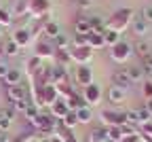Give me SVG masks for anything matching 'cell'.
Instances as JSON below:
<instances>
[{"mask_svg": "<svg viewBox=\"0 0 152 142\" xmlns=\"http://www.w3.org/2000/svg\"><path fill=\"white\" fill-rule=\"evenodd\" d=\"M133 21V11L131 9H118L114 11L108 19H106V30H112V32H125Z\"/></svg>", "mask_w": 152, "mask_h": 142, "instance_id": "obj_1", "label": "cell"}, {"mask_svg": "<svg viewBox=\"0 0 152 142\" xmlns=\"http://www.w3.org/2000/svg\"><path fill=\"white\" fill-rule=\"evenodd\" d=\"M104 127H123L127 123V115L125 112H116V110H102L99 115Z\"/></svg>", "mask_w": 152, "mask_h": 142, "instance_id": "obj_2", "label": "cell"}, {"mask_svg": "<svg viewBox=\"0 0 152 142\" xmlns=\"http://www.w3.org/2000/svg\"><path fill=\"white\" fill-rule=\"evenodd\" d=\"M51 11L49 0H28V15L34 19H45Z\"/></svg>", "mask_w": 152, "mask_h": 142, "instance_id": "obj_3", "label": "cell"}, {"mask_svg": "<svg viewBox=\"0 0 152 142\" xmlns=\"http://www.w3.org/2000/svg\"><path fill=\"white\" fill-rule=\"evenodd\" d=\"M131 53H133V47L129 45V43H116L114 47H110V57L114 59L116 64H125V62H129V57H131Z\"/></svg>", "mask_w": 152, "mask_h": 142, "instance_id": "obj_4", "label": "cell"}, {"mask_svg": "<svg viewBox=\"0 0 152 142\" xmlns=\"http://www.w3.org/2000/svg\"><path fill=\"white\" fill-rule=\"evenodd\" d=\"M70 51V59L74 64H78V66H87L89 62H91V57H93V49L91 47H72V49H68Z\"/></svg>", "mask_w": 152, "mask_h": 142, "instance_id": "obj_5", "label": "cell"}, {"mask_svg": "<svg viewBox=\"0 0 152 142\" xmlns=\"http://www.w3.org/2000/svg\"><path fill=\"white\" fill-rule=\"evenodd\" d=\"M7 98H9V102L15 104L19 102V100H32L30 98V89L21 83V85H13V87H7Z\"/></svg>", "mask_w": 152, "mask_h": 142, "instance_id": "obj_6", "label": "cell"}, {"mask_svg": "<svg viewBox=\"0 0 152 142\" xmlns=\"http://www.w3.org/2000/svg\"><path fill=\"white\" fill-rule=\"evenodd\" d=\"M83 98H85L87 106H95V104H99V102H102V89H99V85H95V83L87 85V87H85V91H83Z\"/></svg>", "mask_w": 152, "mask_h": 142, "instance_id": "obj_7", "label": "cell"}, {"mask_svg": "<svg viewBox=\"0 0 152 142\" xmlns=\"http://www.w3.org/2000/svg\"><path fill=\"white\" fill-rule=\"evenodd\" d=\"M36 57L40 59H53L55 57V47L53 43H49V40H40V43H36Z\"/></svg>", "mask_w": 152, "mask_h": 142, "instance_id": "obj_8", "label": "cell"}, {"mask_svg": "<svg viewBox=\"0 0 152 142\" xmlns=\"http://www.w3.org/2000/svg\"><path fill=\"white\" fill-rule=\"evenodd\" d=\"M49 108H51V115H53V117H55L57 121H61V119H64V117H66V115L70 112V108H68V102H66L64 98H59L57 102H53V104H51Z\"/></svg>", "mask_w": 152, "mask_h": 142, "instance_id": "obj_9", "label": "cell"}, {"mask_svg": "<svg viewBox=\"0 0 152 142\" xmlns=\"http://www.w3.org/2000/svg\"><path fill=\"white\" fill-rule=\"evenodd\" d=\"M13 40L23 49V47H28V45L32 43V32L26 30V28H17V30L13 32Z\"/></svg>", "mask_w": 152, "mask_h": 142, "instance_id": "obj_10", "label": "cell"}, {"mask_svg": "<svg viewBox=\"0 0 152 142\" xmlns=\"http://www.w3.org/2000/svg\"><path fill=\"white\" fill-rule=\"evenodd\" d=\"M112 85H114V87H121V89H125V91L131 87V78L127 76L125 68H123V70H116V72L112 74Z\"/></svg>", "mask_w": 152, "mask_h": 142, "instance_id": "obj_11", "label": "cell"}, {"mask_svg": "<svg viewBox=\"0 0 152 142\" xmlns=\"http://www.w3.org/2000/svg\"><path fill=\"white\" fill-rule=\"evenodd\" d=\"M76 83H80L83 87L93 83V72H91L89 66H78L76 68Z\"/></svg>", "mask_w": 152, "mask_h": 142, "instance_id": "obj_12", "label": "cell"}, {"mask_svg": "<svg viewBox=\"0 0 152 142\" xmlns=\"http://www.w3.org/2000/svg\"><path fill=\"white\" fill-rule=\"evenodd\" d=\"M55 136H57V138H61L64 142H78V140H76V136L72 134V129L66 127L61 121H57V125H55Z\"/></svg>", "mask_w": 152, "mask_h": 142, "instance_id": "obj_13", "label": "cell"}, {"mask_svg": "<svg viewBox=\"0 0 152 142\" xmlns=\"http://www.w3.org/2000/svg\"><path fill=\"white\" fill-rule=\"evenodd\" d=\"M40 70H42V59H40V57H36V55L30 57V59H28V64H26V72L30 74V78H34Z\"/></svg>", "mask_w": 152, "mask_h": 142, "instance_id": "obj_14", "label": "cell"}, {"mask_svg": "<svg viewBox=\"0 0 152 142\" xmlns=\"http://www.w3.org/2000/svg\"><path fill=\"white\" fill-rule=\"evenodd\" d=\"M87 47H91L93 51L106 47V43H104V34H99V32H91V34L87 36Z\"/></svg>", "mask_w": 152, "mask_h": 142, "instance_id": "obj_15", "label": "cell"}, {"mask_svg": "<svg viewBox=\"0 0 152 142\" xmlns=\"http://www.w3.org/2000/svg\"><path fill=\"white\" fill-rule=\"evenodd\" d=\"M74 30L76 34H83V36H89L93 30H91V24H89V17H78L74 24Z\"/></svg>", "mask_w": 152, "mask_h": 142, "instance_id": "obj_16", "label": "cell"}, {"mask_svg": "<svg viewBox=\"0 0 152 142\" xmlns=\"http://www.w3.org/2000/svg\"><path fill=\"white\" fill-rule=\"evenodd\" d=\"M59 83H70L68 81V72L66 66H53V85H59Z\"/></svg>", "mask_w": 152, "mask_h": 142, "instance_id": "obj_17", "label": "cell"}, {"mask_svg": "<svg viewBox=\"0 0 152 142\" xmlns=\"http://www.w3.org/2000/svg\"><path fill=\"white\" fill-rule=\"evenodd\" d=\"M4 85L7 87H13V85H21V70L17 68H11L4 76Z\"/></svg>", "mask_w": 152, "mask_h": 142, "instance_id": "obj_18", "label": "cell"}, {"mask_svg": "<svg viewBox=\"0 0 152 142\" xmlns=\"http://www.w3.org/2000/svg\"><path fill=\"white\" fill-rule=\"evenodd\" d=\"M108 100L112 104H123L125 102V89H121V87H110L108 89Z\"/></svg>", "mask_w": 152, "mask_h": 142, "instance_id": "obj_19", "label": "cell"}, {"mask_svg": "<svg viewBox=\"0 0 152 142\" xmlns=\"http://www.w3.org/2000/svg\"><path fill=\"white\" fill-rule=\"evenodd\" d=\"M66 102H68V108L70 110H78V108H83V106H87V102H85V98L83 95H78V93H72L70 98H66Z\"/></svg>", "mask_w": 152, "mask_h": 142, "instance_id": "obj_20", "label": "cell"}, {"mask_svg": "<svg viewBox=\"0 0 152 142\" xmlns=\"http://www.w3.org/2000/svg\"><path fill=\"white\" fill-rule=\"evenodd\" d=\"M131 30H133V34H135V36H146V32H148V24L140 17V19H135V21H131Z\"/></svg>", "mask_w": 152, "mask_h": 142, "instance_id": "obj_21", "label": "cell"}, {"mask_svg": "<svg viewBox=\"0 0 152 142\" xmlns=\"http://www.w3.org/2000/svg\"><path fill=\"white\" fill-rule=\"evenodd\" d=\"M55 64L57 66H66L68 62H72V59H70V51L68 49H55Z\"/></svg>", "mask_w": 152, "mask_h": 142, "instance_id": "obj_22", "label": "cell"}, {"mask_svg": "<svg viewBox=\"0 0 152 142\" xmlns=\"http://www.w3.org/2000/svg\"><path fill=\"white\" fill-rule=\"evenodd\" d=\"M133 51L137 53V57H140V62H142V59H146V57H148V53L152 51V45H148L146 40H140V43L135 45V49H133Z\"/></svg>", "mask_w": 152, "mask_h": 142, "instance_id": "obj_23", "label": "cell"}, {"mask_svg": "<svg viewBox=\"0 0 152 142\" xmlns=\"http://www.w3.org/2000/svg\"><path fill=\"white\" fill-rule=\"evenodd\" d=\"M125 72H127V76L131 78V83H135V81H140V78L144 76V68H142V66H127Z\"/></svg>", "mask_w": 152, "mask_h": 142, "instance_id": "obj_24", "label": "cell"}, {"mask_svg": "<svg viewBox=\"0 0 152 142\" xmlns=\"http://www.w3.org/2000/svg\"><path fill=\"white\" fill-rule=\"evenodd\" d=\"M42 30H45V34L49 36V38H57V36H59L61 32H59V26H57L55 21H45V26H42Z\"/></svg>", "mask_w": 152, "mask_h": 142, "instance_id": "obj_25", "label": "cell"}, {"mask_svg": "<svg viewBox=\"0 0 152 142\" xmlns=\"http://www.w3.org/2000/svg\"><path fill=\"white\" fill-rule=\"evenodd\" d=\"M104 43L108 47H114L116 43H121V34L118 32H112V30H104Z\"/></svg>", "mask_w": 152, "mask_h": 142, "instance_id": "obj_26", "label": "cell"}, {"mask_svg": "<svg viewBox=\"0 0 152 142\" xmlns=\"http://www.w3.org/2000/svg\"><path fill=\"white\" fill-rule=\"evenodd\" d=\"M106 136H108L110 142H121L125 134H123L121 127H106Z\"/></svg>", "mask_w": 152, "mask_h": 142, "instance_id": "obj_27", "label": "cell"}, {"mask_svg": "<svg viewBox=\"0 0 152 142\" xmlns=\"http://www.w3.org/2000/svg\"><path fill=\"white\" fill-rule=\"evenodd\" d=\"M135 115H137V127H142V125H146V123H150V121H152V115L146 110V106H144V108H137Z\"/></svg>", "mask_w": 152, "mask_h": 142, "instance_id": "obj_28", "label": "cell"}, {"mask_svg": "<svg viewBox=\"0 0 152 142\" xmlns=\"http://www.w3.org/2000/svg\"><path fill=\"white\" fill-rule=\"evenodd\" d=\"M108 136H106V127H97L89 134V142H106Z\"/></svg>", "mask_w": 152, "mask_h": 142, "instance_id": "obj_29", "label": "cell"}, {"mask_svg": "<svg viewBox=\"0 0 152 142\" xmlns=\"http://www.w3.org/2000/svg\"><path fill=\"white\" fill-rule=\"evenodd\" d=\"M13 21H15L13 13H11V11H7V9H0V28L13 26Z\"/></svg>", "mask_w": 152, "mask_h": 142, "instance_id": "obj_30", "label": "cell"}, {"mask_svg": "<svg viewBox=\"0 0 152 142\" xmlns=\"http://www.w3.org/2000/svg\"><path fill=\"white\" fill-rule=\"evenodd\" d=\"M76 117H78V123H89V121L93 119V112H91L89 106H83V108L76 110Z\"/></svg>", "mask_w": 152, "mask_h": 142, "instance_id": "obj_31", "label": "cell"}, {"mask_svg": "<svg viewBox=\"0 0 152 142\" xmlns=\"http://www.w3.org/2000/svg\"><path fill=\"white\" fill-rule=\"evenodd\" d=\"M61 123H64L66 127H70V129H72V127L78 125V117H76V112H74V110H70V112L61 119Z\"/></svg>", "mask_w": 152, "mask_h": 142, "instance_id": "obj_32", "label": "cell"}, {"mask_svg": "<svg viewBox=\"0 0 152 142\" xmlns=\"http://www.w3.org/2000/svg\"><path fill=\"white\" fill-rule=\"evenodd\" d=\"M55 89H57V93H59V98H70L74 91H72V85L70 83H59V85H55Z\"/></svg>", "mask_w": 152, "mask_h": 142, "instance_id": "obj_33", "label": "cell"}, {"mask_svg": "<svg viewBox=\"0 0 152 142\" xmlns=\"http://www.w3.org/2000/svg\"><path fill=\"white\" fill-rule=\"evenodd\" d=\"M19 51H21V47H19L13 38L4 45V55H11V57H13V55H19Z\"/></svg>", "mask_w": 152, "mask_h": 142, "instance_id": "obj_34", "label": "cell"}, {"mask_svg": "<svg viewBox=\"0 0 152 142\" xmlns=\"http://www.w3.org/2000/svg\"><path fill=\"white\" fill-rule=\"evenodd\" d=\"M11 13H13V17L15 15H28V0H17V4Z\"/></svg>", "mask_w": 152, "mask_h": 142, "instance_id": "obj_35", "label": "cell"}, {"mask_svg": "<svg viewBox=\"0 0 152 142\" xmlns=\"http://www.w3.org/2000/svg\"><path fill=\"white\" fill-rule=\"evenodd\" d=\"M34 136H36L34 132H21L19 136H15L11 142H32V140H34Z\"/></svg>", "mask_w": 152, "mask_h": 142, "instance_id": "obj_36", "label": "cell"}, {"mask_svg": "<svg viewBox=\"0 0 152 142\" xmlns=\"http://www.w3.org/2000/svg\"><path fill=\"white\" fill-rule=\"evenodd\" d=\"M53 47H55V49H66V47H68V36H66V34H59V36L53 40Z\"/></svg>", "mask_w": 152, "mask_h": 142, "instance_id": "obj_37", "label": "cell"}, {"mask_svg": "<svg viewBox=\"0 0 152 142\" xmlns=\"http://www.w3.org/2000/svg\"><path fill=\"white\" fill-rule=\"evenodd\" d=\"M142 19H144L146 24H152V4H146L142 9Z\"/></svg>", "mask_w": 152, "mask_h": 142, "instance_id": "obj_38", "label": "cell"}, {"mask_svg": "<svg viewBox=\"0 0 152 142\" xmlns=\"http://www.w3.org/2000/svg\"><path fill=\"white\" fill-rule=\"evenodd\" d=\"M142 93H144L146 100H152V81H150V78L144 81V89H142Z\"/></svg>", "mask_w": 152, "mask_h": 142, "instance_id": "obj_39", "label": "cell"}, {"mask_svg": "<svg viewBox=\"0 0 152 142\" xmlns=\"http://www.w3.org/2000/svg\"><path fill=\"white\" fill-rule=\"evenodd\" d=\"M85 45H87V36L74 34V45H72V47H85Z\"/></svg>", "mask_w": 152, "mask_h": 142, "instance_id": "obj_40", "label": "cell"}, {"mask_svg": "<svg viewBox=\"0 0 152 142\" xmlns=\"http://www.w3.org/2000/svg\"><path fill=\"white\" fill-rule=\"evenodd\" d=\"M0 112H2V117H4V119H11V121H13V117H15V108H13V104H11V106H7V108H2Z\"/></svg>", "mask_w": 152, "mask_h": 142, "instance_id": "obj_41", "label": "cell"}, {"mask_svg": "<svg viewBox=\"0 0 152 142\" xmlns=\"http://www.w3.org/2000/svg\"><path fill=\"white\" fill-rule=\"evenodd\" d=\"M142 140V136H140V132L137 134H129V136H123V140L121 142H140Z\"/></svg>", "mask_w": 152, "mask_h": 142, "instance_id": "obj_42", "label": "cell"}, {"mask_svg": "<svg viewBox=\"0 0 152 142\" xmlns=\"http://www.w3.org/2000/svg\"><path fill=\"white\" fill-rule=\"evenodd\" d=\"M11 123H13L11 119H4V117H2V119H0V132H7V129L11 127Z\"/></svg>", "mask_w": 152, "mask_h": 142, "instance_id": "obj_43", "label": "cell"}, {"mask_svg": "<svg viewBox=\"0 0 152 142\" xmlns=\"http://www.w3.org/2000/svg\"><path fill=\"white\" fill-rule=\"evenodd\" d=\"M11 70V66L9 64H2V62H0V78H2L4 81V76H7V72Z\"/></svg>", "mask_w": 152, "mask_h": 142, "instance_id": "obj_44", "label": "cell"}, {"mask_svg": "<svg viewBox=\"0 0 152 142\" xmlns=\"http://www.w3.org/2000/svg\"><path fill=\"white\" fill-rule=\"evenodd\" d=\"M146 110L152 115V100H146Z\"/></svg>", "mask_w": 152, "mask_h": 142, "instance_id": "obj_45", "label": "cell"}, {"mask_svg": "<svg viewBox=\"0 0 152 142\" xmlns=\"http://www.w3.org/2000/svg\"><path fill=\"white\" fill-rule=\"evenodd\" d=\"M80 7H91V0H78Z\"/></svg>", "mask_w": 152, "mask_h": 142, "instance_id": "obj_46", "label": "cell"}, {"mask_svg": "<svg viewBox=\"0 0 152 142\" xmlns=\"http://www.w3.org/2000/svg\"><path fill=\"white\" fill-rule=\"evenodd\" d=\"M0 55H4V47L2 45H0Z\"/></svg>", "mask_w": 152, "mask_h": 142, "instance_id": "obj_47", "label": "cell"}, {"mask_svg": "<svg viewBox=\"0 0 152 142\" xmlns=\"http://www.w3.org/2000/svg\"><path fill=\"white\" fill-rule=\"evenodd\" d=\"M0 36H2V28H0Z\"/></svg>", "mask_w": 152, "mask_h": 142, "instance_id": "obj_48", "label": "cell"}, {"mask_svg": "<svg viewBox=\"0 0 152 142\" xmlns=\"http://www.w3.org/2000/svg\"><path fill=\"white\" fill-rule=\"evenodd\" d=\"M0 119H2V112H0Z\"/></svg>", "mask_w": 152, "mask_h": 142, "instance_id": "obj_49", "label": "cell"}, {"mask_svg": "<svg viewBox=\"0 0 152 142\" xmlns=\"http://www.w3.org/2000/svg\"><path fill=\"white\" fill-rule=\"evenodd\" d=\"M47 142H49V140H47Z\"/></svg>", "mask_w": 152, "mask_h": 142, "instance_id": "obj_50", "label": "cell"}, {"mask_svg": "<svg viewBox=\"0 0 152 142\" xmlns=\"http://www.w3.org/2000/svg\"><path fill=\"white\" fill-rule=\"evenodd\" d=\"M32 142H34V140H32Z\"/></svg>", "mask_w": 152, "mask_h": 142, "instance_id": "obj_51", "label": "cell"}]
</instances>
